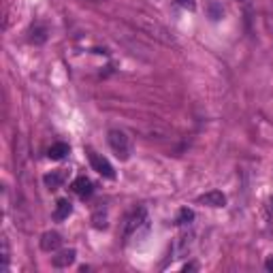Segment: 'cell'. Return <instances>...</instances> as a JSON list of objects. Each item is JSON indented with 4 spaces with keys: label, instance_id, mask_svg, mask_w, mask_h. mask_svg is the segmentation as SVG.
Returning <instances> with one entry per match:
<instances>
[{
    "label": "cell",
    "instance_id": "obj_1",
    "mask_svg": "<svg viewBox=\"0 0 273 273\" xmlns=\"http://www.w3.org/2000/svg\"><path fill=\"white\" fill-rule=\"evenodd\" d=\"M135 24L139 26L141 30H145L147 34H152L154 39H158L160 43H164V45H173V36L169 34V30L164 28L162 24H158L154 17H145V15H137V19H135Z\"/></svg>",
    "mask_w": 273,
    "mask_h": 273
},
{
    "label": "cell",
    "instance_id": "obj_2",
    "mask_svg": "<svg viewBox=\"0 0 273 273\" xmlns=\"http://www.w3.org/2000/svg\"><path fill=\"white\" fill-rule=\"evenodd\" d=\"M107 141H109L113 154L120 160H128V158H130V143H128V137L122 130H109Z\"/></svg>",
    "mask_w": 273,
    "mask_h": 273
},
{
    "label": "cell",
    "instance_id": "obj_3",
    "mask_svg": "<svg viewBox=\"0 0 273 273\" xmlns=\"http://www.w3.org/2000/svg\"><path fill=\"white\" fill-rule=\"evenodd\" d=\"M90 164H92V169L96 171V173L103 175V177H107V179H115V171H113V167H111L109 160L103 158L100 154L90 152Z\"/></svg>",
    "mask_w": 273,
    "mask_h": 273
},
{
    "label": "cell",
    "instance_id": "obj_4",
    "mask_svg": "<svg viewBox=\"0 0 273 273\" xmlns=\"http://www.w3.org/2000/svg\"><path fill=\"white\" fill-rule=\"evenodd\" d=\"M143 224H147L145 209H137V211H132V216L128 218V222H126V231H124V235H126V237H130V235H132V233H137V231H139V226H143Z\"/></svg>",
    "mask_w": 273,
    "mask_h": 273
},
{
    "label": "cell",
    "instance_id": "obj_5",
    "mask_svg": "<svg viewBox=\"0 0 273 273\" xmlns=\"http://www.w3.org/2000/svg\"><path fill=\"white\" fill-rule=\"evenodd\" d=\"M62 245V237H60V233H43V237H41V250L43 252H56L58 248Z\"/></svg>",
    "mask_w": 273,
    "mask_h": 273
},
{
    "label": "cell",
    "instance_id": "obj_6",
    "mask_svg": "<svg viewBox=\"0 0 273 273\" xmlns=\"http://www.w3.org/2000/svg\"><path fill=\"white\" fill-rule=\"evenodd\" d=\"M196 203H201V205H209V207H224L226 205V196H224L222 192H218V190H211V192H207V194L199 196Z\"/></svg>",
    "mask_w": 273,
    "mask_h": 273
},
{
    "label": "cell",
    "instance_id": "obj_7",
    "mask_svg": "<svg viewBox=\"0 0 273 273\" xmlns=\"http://www.w3.org/2000/svg\"><path fill=\"white\" fill-rule=\"evenodd\" d=\"M66 179V169H60V171H51V173H47L43 181H45V186L49 190H58L62 186V181Z\"/></svg>",
    "mask_w": 273,
    "mask_h": 273
},
{
    "label": "cell",
    "instance_id": "obj_8",
    "mask_svg": "<svg viewBox=\"0 0 273 273\" xmlns=\"http://www.w3.org/2000/svg\"><path fill=\"white\" fill-rule=\"evenodd\" d=\"M71 213H73V203L68 199H60L56 203V209H53V220L62 222V220H66Z\"/></svg>",
    "mask_w": 273,
    "mask_h": 273
},
{
    "label": "cell",
    "instance_id": "obj_9",
    "mask_svg": "<svg viewBox=\"0 0 273 273\" xmlns=\"http://www.w3.org/2000/svg\"><path fill=\"white\" fill-rule=\"evenodd\" d=\"M75 258H77V252H75V250H62L58 256H53L51 263H53V267H58V269H64V267L73 265Z\"/></svg>",
    "mask_w": 273,
    "mask_h": 273
},
{
    "label": "cell",
    "instance_id": "obj_10",
    "mask_svg": "<svg viewBox=\"0 0 273 273\" xmlns=\"http://www.w3.org/2000/svg\"><path fill=\"white\" fill-rule=\"evenodd\" d=\"M71 190L75 192V194H79V196H83V199H85V196L92 194V184H90L88 177H77L73 181Z\"/></svg>",
    "mask_w": 273,
    "mask_h": 273
},
{
    "label": "cell",
    "instance_id": "obj_11",
    "mask_svg": "<svg viewBox=\"0 0 273 273\" xmlns=\"http://www.w3.org/2000/svg\"><path fill=\"white\" fill-rule=\"evenodd\" d=\"M28 39H30V43H34V45H43V43L47 41V28L41 24L32 26L28 30Z\"/></svg>",
    "mask_w": 273,
    "mask_h": 273
},
{
    "label": "cell",
    "instance_id": "obj_12",
    "mask_svg": "<svg viewBox=\"0 0 273 273\" xmlns=\"http://www.w3.org/2000/svg\"><path fill=\"white\" fill-rule=\"evenodd\" d=\"M71 152V147L66 145V143H56V145L49 147V152H47V156H49L51 160H62L66 158V154Z\"/></svg>",
    "mask_w": 273,
    "mask_h": 273
},
{
    "label": "cell",
    "instance_id": "obj_13",
    "mask_svg": "<svg viewBox=\"0 0 273 273\" xmlns=\"http://www.w3.org/2000/svg\"><path fill=\"white\" fill-rule=\"evenodd\" d=\"M194 220V211L188 209V207H184V209H179V216H177V224H190Z\"/></svg>",
    "mask_w": 273,
    "mask_h": 273
},
{
    "label": "cell",
    "instance_id": "obj_14",
    "mask_svg": "<svg viewBox=\"0 0 273 273\" xmlns=\"http://www.w3.org/2000/svg\"><path fill=\"white\" fill-rule=\"evenodd\" d=\"M92 224H94V228H105L107 226V216L103 213H94V218H92Z\"/></svg>",
    "mask_w": 273,
    "mask_h": 273
},
{
    "label": "cell",
    "instance_id": "obj_15",
    "mask_svg": "<svg viewBox=\"0 0 273 273\" xmlns=\"http://www.w3.org/2000/svg\"><path fill=\"white\" fill-rule=\"evenodd\" d=\"M177 4H179V7H184V9H188V11H194L196 9L194 0H177Z\"/></svg>",
    "mask_w": 273,
    "mask_h": 273
},
{
    "label": "cell",
    "instance_id": "obj_16",
    "mask_svg": "<svg viewBox=\"0 0 273 273\" xmlns=\"http://www.w3.org/2000/svg\"><path fill=\"white\" fill-rule=\"evenodd\" d=\"M194 269H199L194 263H188V265H184V271H194Z\"/></svg>",
    "mask_w": 273,
    "mask_h": 273
},
{
    "label": "cell",
    "instance_id": "obj_17",
    "mask_svg": "<svg viewBox=\"0 0 273 273\" xmlns=\"http://www.w3.org/2000/svg\"><path fill=\"white\" fill-rule=\"evenodd\" d=\"M265 267H267V269H269V271H273V256H271V258H267Z\"/></svg>",
    "mask_w": 273,
    "mask_h": 273
}]
</instances>
